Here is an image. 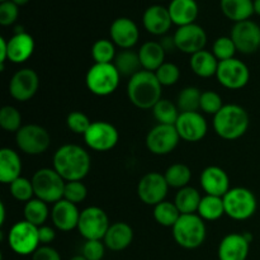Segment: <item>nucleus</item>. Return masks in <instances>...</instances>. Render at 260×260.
<instances>
[{
	"label": "nucleus",
	"instance_id": "a211bd4d",
	"mask_svg": "<svg viewBox=\"0 0 260 260\" xmlns=\"http://www.w3.org/2000/svg\"><path fill=\"white\" fill-rule=\"evenodd\" d=\"M40 88V78L33 69L18 70L9 83V94L18 102H28L36 95Z\"/></svg>",
	"mask_w": 260,
	"mask_h": 260
},
{
	"label": "nucleus",
	"instance_id": "6ab92c4d",
	"mask_svg": "<svg viewBox=\"0 0 260 260\" xmlns=\"http://www.w3.org/2000/svg\"><path fill=\"white\" fill-rule=\"evenodd\" d=\"M111 41L122 50L134 47L140 38V30L136 23L127 17L117 18L109 28Z\"/></svg>",
	"mask_w": 260,
	"mask_h": 260
},
{
	"label": "nucleus",
	"instance_id": "13d9d810",
	"mask_svg": "<svg viewBox=\"0 0 260 260\" xmlns=\"http://www.w3.org/2000/svg\"><path fill=\"white\" fill-rule=\"evenodd\" d=\"M70 260H88V259H86L83 254H79V255H74Z\"/></svg>",
	"mask_w": 260,
	"mask_h": 260
},
{
	"label": "nucleus",
	"instance_id": "ddd939ff",
	"mask_svg": "<svg viewBox=\"0 0 260 260\" xmlns=\"http://www.w3.org/2000/svg\"><path fill=\"white\" fill-rule=\"evenodd\" d=\"M165 175L161 173L151 172L145 174L137 184V196L140 201L147 206H156L165 201L169 190Z\"/></svg>",
	"mask_w": 260,
	"mask_h": 260
},
{
	"label": "nucleus",
	"instance_id": "e433bc0d",
	"mask_svg": "<svg viewBox=\"0 0 260 260\" xmlns=\"http://www.w3.org/2000/svg\"><path fill=\"white\" fill-rule=\"evenodd\" d=\"M152 113H154L155 119H156L159 124L175 126L180 112L177 104H174L169 99L161 98L152 108Z\"/></svg>",
	"mask_w": 260,
	"mask_h": 260
},
{
	"label": "nucleus",
	"instance_id": "58836bf2",
	"mask_svg": "<svg viewBox=\"0 0 260 260\" xmlns=\"http://www.w3.org/2000/svg\"><path fill=\"white\" fill-rule=\"evenodd\" d=\"M116 56V45L111 40L102 38L91 46V57L95 63H113Z\"/></svg>",
	"mask_w": 260,
	"mask_h": 260
},
{
	"label": "nucleus",
	"instance_id": "39448f33",
	"mask_svg": "<svg viewBox=\"0 0 260 260\" xmlns=\"http://www.w3.org/2000/svg\"><path fill=\"white\" fill-rule=\"evenodd\" d=\"M121 74L114 63H95L89 68L85 75L88 90L96 96H108L117 90Z\"/></svg>",
	"mask_w": 260,
	"mask_h": 260
},
{
	"label": "nucleus",
	"instance_id": "a19ab883",
	"mask_svg": "<svg viewBox=\"0 0 260 260\" xmlns=\"http://www.w3.org/2000/svg\"><path fill=\"white\" fill-rule=\"evenodd\" d=\"M10 194L14 200L19 202L27 203L28 201L33 200L35 197V189H33L32 180L27 179L24 177H19L14 182L9 184Z\"/></svg>",
	"mask_w": 260,
	"mask_h": 260
},
{
	"label": "nucleus",
	"instance_id": "412c9836",
	"mask_svg": "<svg viewBox=\"0 0 260 260\" xmlns=\"http://www.w3.org/2000/svg\"><path fill=\"white\" fill-rule=\"evenodd\" d=\"M35 40L22 27H17L14 36L8 40V60L13 63H23L35 52Z\"/></svg>",
	"mask_w": 260,
	"mask_h": 260
},
{
	"label": "nucleus",
	"instance_id": "bb28decb",
	"mask_svg": "<svg viewBox=\"0 0 260 260\" xmlns=\"http://www.w3.org/2000/svg\"><path fill=\"white\" fill-rule=\"evenodd\" d=\"M22 159L15 150L3 147L0 150V182L10 184L22 177Z\"/></svg>",
	"mask_w": 260,
	"mask_h": 260
},
{
	"label": "nucleus",
	"instance_id": "c9c22d12",
	"mask_svg": "<svg viewBox=\"0 0 260 260\" xmlns=\"http://www.w3.org/2000/svg\"><path fill=\"white\" fill-rule=\"evenodd\" d=\"M152 215H154L155 221L160 226H162V228H173L177 223V221L179 220L182 213L179 212L174 202L162 201L161 203L155 206Z\"/></svg>",
	"mask_w": 260,
	"mask_h": 260
},
{
	"label": "nucleus",
	"instance_id": "7ed1b4c3",
	"mask_svg": "<svg viewBox=\"0 0 260 260\" xmlns=\"http://www.w3.org/2000/svg\"><path fill=\"white\" fill-rule=\"evenodd\" d=\"M250 118L244 107L239 104H225L216 116H213L215 132L226 141H235L246 134Z\"/></svg>",
	"mask_w": 260,
	"mask_h": 260
},
{
	"label": "nucleus",
	"instance_id": "ea45409f",
	"mask_svg": "<svg viewBox=\"0 0 260 260\" xmlns=\"http://www.w3.org/2000/svg\"><path fill=\"white\" fill-rule=\"evenodd\" d=\"M0 127L7 132L17 134L22 128V114L15 107L4 106L0 109Z\"/></svg>",
	"mask_w": 260,
	"mask_h": 260
},
{
	"label": "nucleus",
	"instance_id": "0eeeda50",
	"mask_svg": "<svg viewBox=\"0 0 260 260\" xmlns=\"http://www.w3.org/2000/svg\"><path fill=\"white\" fill-rule=\"evenodd\" d=\"M225 215L235 221H245L253 217L256 212L258 202L250 189L244 187L231 188L223 196Z\"/></svg>",
	"mask_w": 260,
	"mask_h": 260
},
{
	"label": "nucleus",
	"instance_id": "3c124183",
	"mask_svg": "<svg viewBox=\"0 0 260 260\" xmlns=\"http://www.w3.org/2000/svg\"><path fill=\"white\" fill-rule=\"evenodd\" d=\"M38 236H40L41 245H50L56 239V233L51 226L43 225L38 228Z\"/></svg>",
	"mask_w": 260,
	"mask_h": 260
},
{
	"label": "nucleus",
	"instance_id": "864d4df0",
	"mask_svg": "<svg viewBox=\"0 0 260 260\" xmlns=\"http://www.w3.org/2000/svg\"><path fill=\"white\" fill-rule=\"evenodd\" d=\"M8 60V41L4 37H0V63L4 65Z\"/></svg>",
	"mask_w": 260,
	"mask_h": 260
},
{
	"label": "nucleus",
	"instance_id": "6e6552de",
	"mask_svg": "<svg viewBox=\"0 0 260 260\" xmlns=\"http://www.w3.org/2000/svg\"><path fill=\"white\" fill-rule=\"evenodd\" d=\"M8 244L18 255H30L41 246L38 228L25 220L14 223L8 233Z\"/></svg>",
	"mask_w": 260,
	"mask_h": 260
},
{
	"label": "nucleus",
	"instance_id": "f03ea898",
	"mask_svg": "<svg viewBox=\"0 0 260 260\" xmlns=\"http://www.w3.org/2000/svg\"><path fill=\"white\" fill-rule=\"evenodd\" d=\"M161 94L162 85L152 71L142 69L127 84V96L136 108L152 109L161 99Z\"/></svg>",
	"mask_w": 260,
	"mask_h": 260
},
{
	"label": "nucleus",
	"instance_id": "72a5a7b5",
	"mask_svg": "<svg viewBox=\"0 0 260 260\" xmlns=\"http://www.w3.org/2000/svg\"><path fill=\"white\" fill-rule=\"evenodd\" d=\"M114 66L121 74V76H134L135 74L142 70L141 61H140L139 52H135L132 50H123L116 56L113 61Z\"/></svg>",
	"mask_w": 260,
	"mask_h": 260
},
{
	"label": "nucleus",
	"instance_id": "473e14b6",
	"mask_svg": "<svg viewBox=\"0 0 260 260\" xmlns=\"http://www.w3.org/2000/svg\"><path fill=\"white\" fill-rule=\"evenodd\" d=\"M23 215H24V220L27 222L41 228V226L45 225L51 212L50 208H48V203L43 202L38 198H33L24 205Z\"/></svg>",
	"mask_w": 260,
	"mask_h": 260
},
{
	"label": "nucleus",
	"instance_id": "c03bdc74",
	"mask_svg": "<svg viewBox=\"0 0 260 260\" xmlns=\"http://www.w3.org/2000/svg\"><path fill=\"white\" fill-rule=\"evenodd\" d=\"M157 80L162 86H172L180 79V69L173 62H164L155 71Z\"/></svg>",
	"mask_w": 260,
	"mask_h": 260
},
{
	"label": "nucleus",
	"instance_id": "f704fd0d",
	"mask_svg": "<svg viewBox=\"0 0 260 260\" xmlns=\"http://www.w3.org/2000/svg\"><path fill=\"white\" fill-rule=\"evenodd\" d=\"M165 179H167L168 184L170 188H175V189H182V188L188 187L190 179H192V172H190L189 167L183 162H177V164L170 165L164 173Z\"/></svg>",
	"mask_w": 260,
	"mask_h": 260
},
{
	"label": "nucleus",
	"instance_id": "1a4fd4ad",
	"mask_svg": "<svg viewBox=\"0 0 260 260\" xmlns=\"http://www.w3.org/2000/svg\"><path fill=\"white\" fill-rule=\"evenodd\" d=\"M109 226L108 215L98 206H90L80 212L78 231L85 240H103Z\"/></svg>",
	"mask_w": 260,
	"mask_h": 260
},
{
	"label": "nucleus",
	"instance_id": "dca6fc26",
	"mask_svg": "<svg viewBox=\"0 0 260 260\" xmlns=\"http://www.w3.org/2000/svg\"><path fill=\"white\" fill-rule=\"evenodd\" d=\"M173 37L177 50L190 56L205 50L207 45V33L197 23L178 27Z\"/></svg>",
	"mask_w": 260,
	"mask_h": 260
},
{
	"label": "nucleus",
	"instance_id": "7c9ffc66",
	"mask_svg": "<svg viewBox=\"0 0 260 260\" xmlns=\"http://www.w3.org/2000/svg\"><path fill=\"white\" fill-rule=\"evenodd\" d=\"M201 200H202V196L200 194V192L196 188L188 185L178 190L174 203L182 215H192V213H197Z\"/></svg>",
	"mask_w": 260,
	"mask_h": 260
},
{
	"label": "nucleus",
	"instance_id": "c85d7f7f",
	"mask_svg": "<svg viewBox=\"0 0 260 260\" xmlns=\"http://www.w3.org/2000/svg\"><path fill=\"white\" fill-rule=\"evenodd\" d=\"M220 61L216 58L212 51L202 50L190 56L189 66L193 73L200 78H212L216 76Z\"/></svg>",
	"mask_w": 260,
	"mask_h": 260
},
{
	"label": "nucleus",
	"instance_id": "f8f14e48",
	"mask_svg": "<svg viewBox=\"0 0 260 260\" xmlns=\"http://www.w3.org/2000/svg\"><path fill=\"white\" fill-rule=\"evenodd\" d=\"M218 83L230 90H239L246 86L250 80V70L244 61L239 58L220 61L216 74Z\"/></svg>",
	"mask_w": 260,
	"mask_h": 260
},
{
	"label": "nucleus",
	"instance_id": "cd10ccee",
	"mask_svg": "<svg viewBox=\"0 0 260 260\" xmlns=\"http://www.w3.org/2000/svg\"><path fill=\"white\" fill-rule=\"evenodd\" d=\"M165 55L167 52L164 47L157 41H147L139 50V57L142 69L152 71V73H155L165 62Z\"/></svg>",
	"mask_w": 260,
	"mask_h": 260
},
{
	"label": "nucleus",
	"instance_id": "6e6d98bb",
	"mask_svg": "<svg viewBox=\"0 0 260 260\" xmlns=\"http://www.w3.org/2000/svg\"><path fill=\"white\" fill-rule=\"evenodd\" d=\"M254 13L260 15V0H254Z\"/></svg>",
	"mask_w": 260,
	"mask_h": 260
},
{
	"label": "nucleus",
	"instance_id": "37998d69",
	"mask_svg": "<svg viewBox=\"0 0 260 260\" xmlns=\"http://www.w3.org/2000/svg\"><path fill=\"white\" fill-rule=\"evenodd\" d=\"M223 106H225V104H223L222 98H221L220 94L216 93V91L213 90L202 91L200 109L203 113L216 116V114L222 109Z\"/></svg>",
	"mask_w": 260,
	"mask_h": 260
},
{
	"label": "nucleus",
	"instance_id": "20e7f679",
	"mask_svg": "<svg viewBox=\"0 0 260 260\" xmlns=\"http://www.w3.org/2000/svg\"><path fill=\"white\" fill-rule=\"evenodd\" d=\"M172 229L175 243L187 250L202 246L207 236L205 220H202L197 213L182 215Z\"/></svg>",
	"mask_w": 260,
	"mask_h": 260
},
{
	"label": "nucleus",
	"instance_id": "a18cd8bd",
	"mask_svg": "<svg viewBox=\"0 0 260 260\" xmlns=\"http://www.w3.org/2000/svg\"><path fill=\"white\" fill-rule=\"evenodd\" d=\"M66 124H68L69 129L76 135H81L84 136L88 128L90 127L91 121L85 113L80 111L70 112L66 117Z\"/></svg>",
	"mask_w": 260,
	"mask_h": 260
},
{
	"label": "nucleus",
	"instance_id": "de8ad7c7",
	"mask_svg": "<svg viewBox=\"0 0 260 260\" xmlns=\"http://www.w3.org/2000/svg\"><path fill=\"white\" fill-rule=\"evenodd\" d=\"M106 248L103 240H85L81 254L88 260H102L106 254Z\"/></svg>",
	"mask_w": 260,
	"mask_h": 260
},
{
	"label": "nucleus",
	"instance_id": "a878e982",
	"mask_svg": "<svg viewBox=\"0 0 260 260\" xmlns=\"http://www.w3.org/2000/svg\"><path fill=\"white\" fill-rule=\"evenodd\" d=\"M173 24L178 27L193 24L200 13L196 0H172L168 7Z\"/></svg>",
	"mask_w": 260,
	"mask_h": 260
},
{
	"label": "nucleus",
	"instance_id": "5701e85b",
	"mask_svg": "<svg viewBox=\"0 0 260 260\" xmlns=\"http://www.w3.org/2000/svg\"><path fill=\"white\" fill-rule=\"evenodd\" d=\"M79 218H80V211H79L78 205H74L62 198L52 206L51 220L57 230L68 233L74 229H78Z\"/></svg>",
	"mask_w": 260,
	"mask_h": 260
},
{
	"label": "nucleus",
	"instance_id": "052dcab7",
	"mask_svg": "<svg viewBox=\"0 0 260 260\" xmlns=\"http://www.w3.org/2000/svg\"><path fill=\"white\" fill-rule=\"evenodd\" d=\"M156 2H161V0H156Z\"/></svg>",
	"mask_w": 260,
	"mask_h": 260
},
{
	"label": "nucleus",
	"instance_id": "393cba45",
	"mask_svg": "<svg viewBox=\"0 0 260 260\" xmlns=\"http://www.w3.org/2000/svg\"><path fill=\"white\" fill-rule=\"evenodd\" d=\"M134 240V229L127 222L111 223L103 243L112 251H122L128 248Z\"/></svg>",
	"mask_w": 260,
	"mask_h": 260
},
{
	"label": "nucleus",
	"instance_id": "09e8293b",
	"mask_svg": "<svg viewBox=\"0 0 260 260\" xmlns=\"http://www.w3.org/2000/svg\"><path fill=\"white\" fill-rule=\"evenodd\" d=\"M18 8L19 7L10 0L3 2L0 4V24L4 25V27L13 24L18 19V14H19Z\"/></svg>",
	"mask_w": 260,
	"mask_h": 260
},
{
	"label": "nucleus",
	"instance_id": "4be33fe9",
	"mask_svg": "<svg viewBox=\"0 0 260 260\" xmlns=\"http://www.w3.org/2000/svg\"><path fill=\"white\" fill-rule=\"evenodd\" d=\"M250 250V241L244 234H229L220 241L218 260H246Z\"/></svg>",
	"mask_w": 260,
	"mask_h": 260
},
{
	"label": "nucleus",
	"instance_id": "2eb2a0df",
	"mask_svg": "<svg viewBox=\"0 0 260 260\" xmlns=\"http://www.w3.org/2000/svg\"><path fill=\"white\" fill-rule=\"evenodd\" d=\"M230 37L238 52L244 55L255 53L260 48V27L250 19L234 23Z\"/></svg>",
	"mask_w": 260,
	"mask_h": 260
},
{
	"label": "nucleus",
	"instance_id": "c756f323",
	"mask_svg": "<svg viewBox=\"0 0 260 260\" xmlns=\"http://www.w3.org/2000/svg\"><path fill=\"white\" fill-rule=\"evenodd\" d=\"M220 8L228 19L244 22L254 14V0H220Z\"/></svg>",
	"mask_w": 260,
	"mask_h": 260
},
{
	"label": "nucleus",
	"instance_id": "2f4dec72",
	"mask_svg": "<svg viewBox=\"0 0 260 260\" xmlns=\"http://www.w3.org/2000/svg\"><path fill=\"white\" fill-rule=\"evenodd\" d=\"M197 215L205 221H217L225 215L223 198L216 196L206 194L202 197L198 207Z\"/></svg>",
	"mask_w": 260,
	"mask_h": 260
},
{
	"label": "nucleus",
	"instance_id": "5fc2aeb1",
	"mask_svg": "<svg viewBox=\"0 0 260 260\" xmlns=\"http://www.w3.org/2000/svg\"><path fill=\"white\" fill-rule=\"evenodd\" d=\"M5 215H7V210H5V205L0 202V225H4L5 222Z\"/></svg>",
	"mask_w": 260,
	"mask_h": 260
},
{
	"label": "nucleus",
	"instance_id": "4c0bfd02",
	"mask_svg": "<svg viewBox=\"0 0 260 260\" xmlns=\"http://www.w3.org/2000/svg\"><path fill=\"white\" fill-rule=\"evenodd\" d=\"M202 91L196 86H187L178 94L177 106L180 112H198L201 107Z\"/></svg>",
	"mask_w": 260,
	"mask_h": 260
},
{
	"label": "nucleus",
	"instance_id": "79ce46f5",
	"mask_svg": "<svg viewBox=\"0 0 260 260\" xmlns=\"http://www.w3.org/2000/svg\"><path fill=\"white\" fill-rule=\"evenodd\" d=\"M238 52L235 47V43L231 40L230 36H222L218 37L217 40L213 42L212 46V53L216 56L218 61L230 60V58L235 57V53Z\"/></svg>",
	"mask_w": 260,
	"mask_h": 260
},
{
	"label": "nucleus",
	"instance_id": "423d86ee",
	"mask_svg": "<svg viewBox=\"0 0 260 260\" xmlns=\"http://www.w3.org/2000/svg\"><path fill=\"white\" fill-rule=\"evenodd\" d=\"M35 197L48 205H55L63 198L66 182L53 168L38 169L32 177Z\"/></svg>",
	"mask_w": 260,
	"mask_h": 260
},
{
	"label": "nucleus",
	"instance_id": "49530a36",
	"mask_svg": "<svg viewBox=\"0 0 260 260\" xmlns=\"http://www.w3.org/2000/svg\"><path fill=\"white\" fill-rule=\"evenodd\" d=\"M86 196H88V188H86V185L81 180H78V182H66L63 200L69 201V202L74 203V205H79L83 201H85Z\"/></svg>",
	"mask_w": 260,
	"mask_h": 260
},
{
	"label": "nucleus",
	"instance_id": "4468645a",
	"mask_svg": "<svg viewBox=\"0 0 260 260\" xmlns=\"http://www.w3.org/2000/svg\"><path fill=\"white\" fill-rule=\"evenodd\" d=\"M179 141L180 136L175 126L157 123L147 134L146 147L151 154L162 156L174 151Z\"/></svg>",
	"mask_w": 260,
	"mask_h": 260
},
{
	"label": "nucleus",
	"instance_id": "aec40b11",
	"mask_svg": "<svg viewBox=\"0 0 260 260\" xmlns=\"http://www.w3.org/2000/svg\"><path fill=\"white\" fill-rule=\"evenodd\" d=\"M201 187L205 190L206 194L222 197L231 189L230 178L228 173L220 167L211 165L202 170L200 177Z\"/></svg>",
	"mask_w": 260,
	"mask_h": 260
},
{
	"label": "nucleus",
	"instance_id": "4d7b16f0",
	"mask_svg": "<svg viewBox=\"0 0 260 260\" xmlns=\"http://www.w3.org/2000/svg\"><path fill=\"white\" fill-rule=\"evenodd\" d=\"M10 2H13L15 5H18V7H23V5L29 3V0H10Z\"/></svg>",
	"mask_w": 260,
	"mask_h": 260
},
{
	"label": "nucleus",
	"instance_id": "b1692460",
	"mask_svg": "<svg viewBox=\"0 0 260 260\" xmlns=\"http://www.w3.org/2000/svg\"><path fill=\"white\" fill-rule=\"evenodd\" d=\"M142 24L145 29L154 36H165L172 28V18H170L168 8L155 4L147 8L142 15Z\"/></svg>",
	"mask_w": 260,
	"mask_h": 260
},
{
	"label": "nucleus",
	"instance_id": "f257e3e1",
	"mask_svg": "<svg viewBox=\"0 0 260 260\" xmlns=\"http://www.w3.org/2000/svg\"><path fill=\"white\" fill-rule=\"evenodd\" d=\"M52 168L65 182L83 180L90 172V155L79 145H62L53 154Z\"/></svg>",
	"mask_w": 260,
	"mask_h": 260
},
{
	"label": "nucleus",
	"instance_id": "603ef678",
	"mask_svg": "<svg viewBox=\"0 0 260 260\" xmlns=\"http://www.w3.org/2000/svg\"><path fill=\"white\" fill-rule=\"evenodd\" d=\"M160 43H161V46L164 47L165 52H169V51L172 50H177V46H175V41H174V37H169V36H164V37L161 38V41H160Z\"/></svg>",
	"mask_w": 260,
	"mask_h": 260
},
{
	"label": "nucleus",
	"instance_id": "9d476101",
	"mask_svg": "<svg viewBox=\"0 0 260 260\" xmlns=\"http://www.w3.org/2000/svg\"><path fill=\"white\" fill-rule=\"evenodd\" d=\"M18 149L27 155H41L48 150L51 136L40 124H25L15 134Z\"/></svg>",
	"mask_w": 260,
	"mask_h": 260
},
{
	"label": "nucleus",
	"instance_id": "9b49d317",
	"mask_svg": "<svg viewBox=\"0 0 260 260\" xmlns=\"http://www.w3.org/2000/svg\"><path fill=\"white\" fill-rule=\"evenodd\" d=\"M86 146L93 151L107 152L114 149L119 141V132L107 121H94L84 135Z\"/></svg>",
	"mask_w": 260,
	"mask_h": 260
},
{
	"label": "nucleus",
	"instance_id": "f3484780",
	"mask_svg": "<svg viewBox=\"0 0 260 260\" xmlns=\"http://www.w3.org/2000/svg\"><path fill=\"white\" fill-rule=\"evenodd\" d=\"M175 128L183 141L200 142L207 135L208 124L200 112H180Z\"/></svg>",
	"mask_w": 260,
	"mask_h": 260
},
{
	"label": "nucleus",
	"instance_id": "8fccbe9b",
	"mask_svg": "<svg viewBox=\"0 0 260 260\" xmlns=\"http://www.w3.org/2000/svg\"><path fill=\"white\" fill-rule=\"evenodd\" d=\"M32 260H61L60 254L50 245H41L32 254Z\"/></svg>",
	"mask_w": 260,
	"mask_h": 260
},
{
	"label": "nucleus",
	"instance_id": "bf43d9fd",
	"mask_svg": "<svg viewBox=\"0 0 260 260\" xmlns=\"http://www.w3.org/2000/svg\"><path fill=\"white\" fill-rule=\"evenodd\" d=\"M0 2H2V3H3V2H8V0H0Z\"/></svg>",
	"mask_w": 260,
	"mask_h": 260
}]
</instances>
